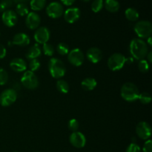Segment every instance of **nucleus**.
Masks as SVG:
<instances>
[{"mask_svg":"<svg viewBox=\"0 0 152 152\" xmlns=\"http://www.w3.org/2000/svg\"><path fill=\"white\" fill-rule=\"evenodd\" d=\"M143 152H152V141L151 140H147L143 145L142 148Z\"/></svg>","mask_w":152,"mask_h":152,"instance_id":"nucleus-36","label":"nucleus"},{"mask_svg":"<svg viewBox=\"0 0 152 152\" xmlns=\"http://www.w3.org/2000/svg\"><path fill=\"white\" fill-rule=\"evenodd\" d=\"M76 0H60V1L62 3L61 4H63L65 6H71L75 2Z\"/></svg>","mask_w":152,"mask_h":152,"instance_id":"nucleus-38","label":"nucleus"},{"mask_svg":"<svg viewBox=\"0 0 152 152\" xmlns=\"http://www.w3.org/2000/svg\"><path fill=\"white\" fill-rule=\"evenodd\" d=\"M13 4V0H1L0 1V11L4 12L9 10L8 8L11 7Z\"/></svg>","mask_w":152,"mask_h":152,"instance_id":"nucleus-32","label":"nucleus"},{"mask_svg":"<svg viewBox=\"0 0 152 152\" xmlns=\"http://www.w3.org/2000/svg\"><path fill=\"white\" fill-rule=\"evenodd\" d=\"M81 15V12L78 7H69L64 11L63 16L65 22L69 24H73L79 20Z\"/></svg>","mask_w":152,"mask_h":152,"instance_id":"nucleus-13","label":"nucleus"},{"mask_svg":"<svg viewBox=\"0 0 152 152\" xmlns=\"http://www.w3.org/2000/svg\"><path fill=\"white\" fill-rule=\"evenodd\" d=\"M79 127H80V124H79L78 120L76 119H71L68 121V129L72 132H77Z\"/></svg>","mask_w":152,"mask_h":152,"instance_id":"nucleus-33","label":"nucleus"},{"mask_svg":"<svg viewBox=\"0 0 152 152\" xmlns=\"http://www.w3.org/2000/svg\"><path fill=\"white\" fill-rule=\"evenodd\" d=\"M104 7L103 0H94L91 4V10L94 13L101 11Z\"/></svg>","mask_w":152,"mask_h":152,"instance_id":"nucleus-28","label":"nucleus"},{"mask_svg":"<svg viewBox=\"0 0 152 152\" xmlns=\"http://www.w3.org/2000/svg\"><path fill=\"white\" fill-rule=\"evenodd\" d=\"M46 5V0H31L30 6L34 11L43 10Z\"/></svg>","mask_w":152,"mask_h":152,"instance_id":"nucleus-23","label":"nucleus"},{"mask_svg":"<svg viewBox=\"0 0 152 152\" xmlns=\"http://www.w3.org/2000/svg\"><path fill=\"white\" fill-rule=\"evenodd\" d=\"M145 57L147 58L146 60L148 61V63H151L152 62V52L151 51H148V54L146 55V56Z\"/></svg>","mask_w":152,"mask_h":152,"instance_id":"nucleus-40","label":"nucleus"},{"mask_svg":"<svg viewBox=\"0 0 152 152\" xmlns=\"http://www.w3.org/2000/svg\"><path fill=\"white\" fill-rule=\"evenodd\" d=\"M69 141L73 146L77 148H82L86 145V136L80 132H73L70 135Z\"/></svg>","mask_w":152,"mask_h":152,"instance_id":"nucleus-12","label":"nucleus"},{"mask_svg":"<svg viewBox=\"0 0 152 152\" xmlns=\"http://www.w3.org/2000/svg\"><path fill=\"white\" fill-rule=\"evenodd\" d=\"M34 37L37 44H45L50 39V30L47 27H39L37 29H36Z\"/></svg>","mask_w":152,"mask_h":152,"instance_id":"nucleus-10","label":"nucleus"},{"mask_svg":"<svg viewBox=\"0 0 152 152\" xmlns=\"http://www.w3.org/2000/svg\"><path fill=\"white\" fill-rule=\"evenodd\" d=\"M86 56H87L88 60L91 63H97L102 60V52L98 48L92 47L87 50Z\"/></svg>","mask_w":152,"mask_h":152,"instance_id":"nucleus-16","label":"nucleus"},{"mask_svg":"<svg viewBox=\"0 0 152 152\" xmlns=\"http://www.w3.org/2000/svg\"><path fill=\"white\" fill-rule=\"evenodd\" d=\"M13 2L17 4H27L28 2H30L31 0H13Z\"/></svg>","mask_w":152,"mask_h":152,"instance_id":"nucleus-39","label":"nucleus"},{"mask_svg":"<svg viewBox=\"0 0 152 152\" xmlns=\"http://www.w3.org/2000/svg\"><path fill=\"white\" fill-rule=\"evenodd\" d=\"M48 71L52 77L54 79H59L60 80L62 77L65 76L66 73V68L65 64L62 60L57 58H51L49 60L48 64Z\"/></svg>","mask_w":152,"mask_h":152,"instance_id":"nucleus-3","label":"nucleus"},{"mask_svg":"<svg viewBox=\"0 0 152 152\" xmlns=\"http://www.w3.org/2000/svg\"><path fill=\"white\" fill-rule=\"evenodd\" d=\"M146 44L148 47H151L152 45V38L151 37H149L148 38H147V42H146Z\"/></svg>","mask_w":152,"mask_h":152,"instance_id":"nucleus-41","label":"nucleus"},{"mask_svg":"<svg viewBox=\"0 0 152 152\" xmlns=\"http://www.w3.org/2000/svg\"><path fill=\"white\" fill-rule=\"evenodd\" d=\"M30 42H31V39L26 34H25V33H19V34H16L13 37L12 43L17 46L25 47V46L29 45Z\"/></svg>","mask_w":152,"mask_h":152,"instance_id":"nucleus-18","label":"nucleus"},{"mask_svg":"<svg viewBox=\"0 0 152 152\" xmlns=\"http://www.w3.org/2000/svg\"><path fill=\"white\" fill-rule=\"evenodd\" d=\"M136 133L140 139L147 140L151 136V127L147 122H140L136 126Z\"/></svg>","mask_w":152,"mask_h":152,"instance_id":"nucleus-11","label":"nucleus"},{"mask_svg":"<svg viewBox=\"0 0 152 152\" xmlns=\"http://www.w3.org/2000/svg\"><path fill=\"white\" fill-rule=\"evenodd\" d=\"M134 31L141 39L148 38L151 37L152 34V25L151 22L147 20L139 21L135 24Z\"/></svg>","mask_w":152,"mask_h":152,"instance_id":"nucleus-4","label":"nucleus"},{"mask_svg":"<svg viewBox=\"0 0 152 152\" xmlns=\"http://www.w3.org/2000/svg\"><path fill=\"white\" fill-rule=\"evenodd\" d=\"M42 52L45 56H53V53H54V47L48 42L45 43L42 45Z\"/></svg>","mask_w":152,"mask_h":152,"instance_id":"nucleus-27","label":"nucleus"},{"mask_svg":"<svg viewBox=\"0 0 152 152\" xmlns=\"http://www.w3.org/2000/svg\"><path fill=\"white\" fill-rule=\"evenodd\" d=\"M122 98L126 102H132L137 100L140 95L138 87L133 83H126L122 86L120 90Z\"/></svg>","mask_w":152,"mask_h":152,"instance_id":"nucleus-2","label":"nucleus"},{"mask_svg":"<svg viewBox=\"0 0 152 152\" xmlns=\"http://www.w3.org/2000/svg\"><path fill=\"white\" fill-rule=\"evenodd\" d=\"M138 68H139L140 71L142 73H147L149 71V63L146 59H143L139 60V63H138Z\"/></svg>","mask_w":152,"mask_h":152,"instance_id":"nucleus-30","label":"nucleus"},{"mask_svg":"<svg viewBox=\"0 0 152 152\" xmlns=\"http://www.w3.org/2000/svg\"><path fill=\"white\" fill-rule=\"evenodd\" d=\"M26 62L22 58H14L10 62V68L15 72H24L27 69Z\"/></svg>","mask_w":152,"mask_h":152,"instance_id":"nucleus-17","label":"nucleus"},{"mask_svg":"<svg viewBox=\"0 0 152 152\" xmlns=\"http://www.w3.org/2000/svg\"><path fill=\"white\" fill-rule=\"evenodd\" d=\"M29 13V10L26 4H17L16 7V13L21 16H27Z\"/></svg>","mask_w":152,"mask_h":152,"instance_id":"nucleus-25","label":"nucleus"},{"mask_svg":"<svg viewBox=\"0 0 152 152\" xmlns=\"http://www.w3.org/2000/svg\"><path fill=\"white\" fill-rule=\"evenodd\" d=\"M138 99L140 102L142 104H148L151 102V96L149 93L148 92H142V93L140 94Z\"/></svg>","mask_w":152,"mask_h":152,"instance_id":"nucleus-29","label":"nucleus"},{"mask_svg":"<svg viewBox=\"0 0 152 152\" xmlns=\"http://www.w3.org/2000/svg\"><path fill=\"white\" fill-rule=\"evenodd\" d=\"M125 16L129 21L131 22H135L140 17V14L137 10L134 7H129L125 11Z\"/></svg>","mask_w":152,"mask_h":152,"instance_id":"nucleus-22","label":"nucleus"},{"mask_svg":"<svg viewBox=\"0 0 152 152\" xmlns=\"http://www.w3.org/2000/svg\"><path fill=\"white\" fill-rule=\"evenodd\" d=\"M13 152H18V151H13Z\"/></svg>","mask_w":152,"mask_h":152,"instance_id":"nucleus-43","label":"nucleus"},{"mask_svg":"<svg viewBox=\"0 0 152 152\" xmlns=\"http://www.w3.org/2000/svg\"><path fill=\"white\" fill-rule=\"evenodd\" d=\"M129 50L132 58L137 60L143 59L148 53V46L146 42L140 38H134L131 41Z\"/></svg>","mask_w":152,"mask_h":152,"instance_id":"nucleus-1","label":"nucleus"},{"mask_svg":"<svg viewBox=\"0 0 152 152\" xmlns=\"http://www.w3.org/2000/svg\"><path fill=\"white\" fill-rule=\"evenodd\" d=\"M6 54H7V50L3 45L0 44V59L5 57Z\"/></svg>","mask_w":152,"mask_h":152,"instance_id":"nucleus-37","label":"nucleus"},{"mask_svg":"<svg viewBox=\"0 0 152 152\" xmlns=\"http://www.w3.org/2000/svg\"><path fill=\"white\" fill-rule=\"evenodd\" d=\"M16 99L17 93L14 89H5L0 94V105L3 107L10 106L16 102Z\"/></svg>","mask_w":152,"mask_h":152,"instance_id":"nucleus-7","label":"nucleus"},{"mask_svg":"<svg viewBox=\"0 0 152 152\" xmlns=\"http://www.w3.org/2000/svg\"><path fill=\"white\" fill-rule=\"evenodd\" d=\"M96 86H97V82L94 78H92V77H87L84 79L81 83L83 89L87 91H93L96 87Z\"/></svg>","mask_w":152,"mask_h":152,"instance_id":"nucleus-20","label":"nucleus"},{"mask_svg":"<svg viewBox=\"0 0 152 152\" xmlns=\"http://www.w3.org/2000/svg\"><path fill=\"white\" fill-rule=\"evenodd\" d=\"M140 147L135 142H132L126 148V152H140Z\"/></svg>","mask_w":152,"mask_h":152,"instance_id":"nucleus-35","label":"nucleus"},{"mask_svg":"<svg viewBox=\"0 0 152 152\" xmlns=\"http://www.w3.org/2000/svg\"><path fill=\"white\" fill-rule=\"evenodd\" d=\"M104 6L106 10L110 13H116L120 10V4L117 0H105Z\"/></svg>","mask_w":152,"mask_h":152,"instance_id":"nucleus-21","label":"nucleus"},{"mask_svg":"<svg viewBox=\"0 0 152 152\" xmlns=\"http://www.w3.org/2000/svg\"><path fill=\"white\" fill-rule=\"evenodd\" d=\"M20 81L22 86L28 90H34L37 88L39 84L38 77L35 73L31 71H25Z\"/></svg>","mask_w":152,"mask_h":152,"instance_id":"nucleus-6","label":"nucleus"},{"mask_svg":"<svg viewBox=\"0 0 152 152\" xmlns=\"http://www.w3.org/2000/svg\"><path fill=\"white\" fill-rule=\"evenodd\" d=\"M1 20L7 27H13L18 21V16L16 12L12 10H7L4 11L1 15Z\"/></svg>","mask_w":152,"mask_h":152,"instance_id":"nucleus-15","label":"nucleus"},{"mask_svg":"<svg viewBox=\"0 0 152 152\" xmlns=\"http://www.w3.org/2000/svg\"><path fill=\"white\" fill-rule=\"evenodd\" d=\"M46 13L52 19L60 18L64 13L63 5L58 1H52L46 7Z\"/></svg>","mask_w":152,"mask_h":152,"instance_id":"nucleus-8","label":"nucleus"},{"mask_svg":"<svg viewBox=\"0 0 152 152\" xmlns=\"http://www.w3.org/2000/svg\"><path fill=\"white\" fill-rule=\"evenodd\" d=\"M40 66H41V63H40V62L37 59L30 60L28 68H29L30 71H32V72H35V71H38L40 68Z\"/></svg>","mask_w":152,"mask_h":152,"instance_id":"nucleus-31","label":"nucleus"},{"mask_svg":"<svg viewBox=\"0 0 152 152\" xmlns=\"http://www.w3.org/2000/svg\"><path fill=\"white\" fill-rule=\"evenodd\" d=\"M68 62L72 65L75 67H80L84 62V53L80 48L72 49L68 53Z\"/></svg>","mask_w":152,"mask_h":152,"instance_id":"nucleus-9","label":"nucleus"},{"mask_svg":"<svg viewBox=\"0 0 152 152\" xmlns=\"http://www.w3.org/2000/svg\"><path fill=\"white\" fill-rule=\"evenodd\" d=\"M81 1H84V2H87V1H91V0H81Z\"/></svg>","mask_w":152,"mask_h":152,"instance_id":"nucleus-42","label":"nucleus"},{"mask_svg":"<svg viewBox=\"0 0 152 152\" xmlns=\"http://www.w3.org/2000/svg\"><path fill=\"white\" fill-rule=\"evenodd\" d=\"M8 80V74L4 68L0 67V86L6 84Z\"/></svg>","mask_w":152,"mask_h":152,"instance_id":"nucleus-34","label":"nucleus"},{"mask_svg":"<svg viewBox=\"0 0 152 152\" xmlns=\"http://www.w3.org/2000/svg\"><path fill=\"white\" fill-rule=\"evenodd\" d=\"M42 54V50L38 44H35L33 46H31L27 51L25 56L28 59L31 60V59H37Z\"/></svg>","mask_w":152,"mask_h":152,"instance_id":"nucleus-19","label":"nucleus"},{"mask_svg":"<svg viewBox=\"0 0 152 152\" xmlns=\"http://www.w3.org/2000/svg\"><path fill=\"white\" fill-rule=\"evenodd\" d=\"M56 88L60 93L67 94L69 91V85L65 80H59L56 82Z\"/></svg>","mask_w":152,"mask_h":152,"instance_id":"nucleus-24","label":"nucleus"},{"mask_svg":"<svg viewBox=\"0 0 152 152\" xmlns=\"http://www.w3.org/2000/svg\"><path fill=\"white\" fill-rule=\"evenodd\" d=\"M127 62V58L120 53H114L108 58V67L111 71H118L124 67L125 64Z\"/></svg>","mask_w":152,"mask_h":152,"instance_id":"nucleus-5","label":"nucleus"},{"mask_svg":"<svg viewBox=\"0 0 152 152\" xmlns=\"http://www.w3.org/2000/svg\"><path fill=\"white\" fill-rule=\"evenodd\" d=\"M56 50H57L59 54L62 55V56H65V55H67L69 53V46L65 42H60L56 46Z\"/></svg>","mask_w":152,"mask_h":152,"instance_id":"nucleus-26","label":"nucleus"},{"mask_svg":"<svg viewBox=\"0 0 152 152\" xmlns=\"http://www.w3.org/2000/svg\"><path fill=\"white\" fill-rule=\"evenodd\" d=\"M41 23V18L39 15L36 12H29L25 18L26 26L31 30H36L39 27Z\"/></svg>","mask_w":152,"mask_h":152,"instance_id":"nucleus-14","label":"nucleus"}]
</instances>
